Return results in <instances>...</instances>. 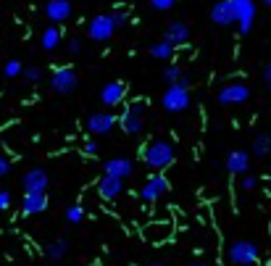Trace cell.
Returning <instances> with one entry per match:
<instances>
[{"label": "cell", "mask_w": 271, "mask_h": 266, "mask_svg": "<svg viewBox=\"0 0 271 266\" xmlns=\"http://www.w3.org/2000/svg\"><path fill=\"white\" fill-rule=\"evenodd\" d=\"M140 158H142L145 166L161 171V169H166V166L174 164L176 150H174V145L169 143V140H150V143H145L140 148Z\"/></svg>", "instance_id": "1"}, {"label": "cell", "mask_w": 271, "mask_h": 266, "mask_svg": "<svg viewBox=\"0 0 271 266\" xmlns=\"http://www.w3.org/2000/svg\"><path fill=\"white\" fill-rule=\"evenodd\" d=\"M145 111H147V103L145 100H132L127 108L122 119H118V124H122V129L127 135H140L142 132V124H145Z\"/></svg>", "instance_id": "2"}, {"label": "cell", "mask_w": 271, "mask_h": 266, "mask_svg": "<svg viewBox=\"0 0 271 266\" xmlns=\"http://www.w3.org/2000/svg\"><path fill=\"white\" fill-rule=\"evenodd\" d=\"M258 245L250 243V240H234L227 250V256L232 261V266H253L255 261H258Z\"/></svg>", "instance_id": "3"}, {"label": "cell", "mask_w": 271, "mask_h": 266, "mask_svg": "<svg viewBox=\"0 0 271 266\" xmlns=\"http://www.w3.org/2000/svg\"><path fill=\"white\" fill-rule=\"evenodd\" d=\"M116 32V21H113V13H98V16L89 19L87 24V37L95 40V42H108Z\"/></svg>", "instance_id": "4"}, {"label": "cell", "mask_w": 271, "mask_h": 266, "mask_svg": "<svg viewBox=\"0 0 271 266\" xmlns=\"http://www.w3.org/2000/svg\"><path fill=\"white\" fill-rule=\"evenodd\" d=\"M79 85V76L77 71H74L71 66H61L55 69L53 76H50V90L55 92V95H69V92H74Z\"/></svg>", "instance_id": "5"}, {"label": "cell", "mask_w": 271, "mask_h": 266, "mask_svg": "<svg viewBox=\"0 0 271 266\" xmlns=\"http://www.w3.org/2000/svg\"><path fill=\"white\" fill-rule=\"evenodd\" d=\"M161 105L166 108L169 114H182L185 108L190 105V90L182 87V85H171L161 98Z\"/></svg>", "instance_id": "6"}, {"label": "cell", "mask_w": 271, "mask_h": 266, "mask_svg": "<svg viewBox=\"0 0 271 266\" xmlns=\"http://www.w3.org/2000/svg\"><path fill=\"white\" fill-rule=\"evenodd\" d=\"M169 179L163 177V174H150L147 179H145V184H142V190H140V198L145 200V203H156V200H161L163 195L169 193Z\"/></svg>", "instance_id": "7"}, {"label": "cell", "mask_w": 271, "mask_h": 266, "mask_svg": "<svg viewBox=\"0 0 271 266\" xmlns=\"http://www.w3.org/2000/svg\"><path fill=\"white\" fill-rule=\"evenodd\" d=\"M234 16L239 24V35H250L253 21H255V0H232Z\"/></svg>", "instance_id": "8"}, {"label": "cell", "mask_w": 271, "mask_h": 266, "mask_svg": "<svg viewBox=\"0 0 271 266\" xmlns=\"http://www.w3.org/2000/svg\"><path fill=\"white\" fill-rule=\"evenodd\" d=\"M250 98V87L243 82H232V85H224L219 90V103L221 105H239Z\"/></svg>", "instance_id": "9"}, {"label": "cell", "mask_w": 271, "mask_h": 266, "mask_svg": "<svg viewBox=\"0 0 271 266\" xmlns=\"http://www.w3.org/2000/svg\"><path fill=\"white\" fill-rule=\"evenodd\" d=\"M48 184H50V177H48V171L35 166V169H29L26 174L21 177V187L26 193H45L48 190Z\"/></svg>", "instance_id": "10"}, {"label": "cell", "mask_w": 271, "mask_h": 266, "mask_svg": "<svg viewBox=\"0 0 271 266\" xmlns=\"http://www.w3.org/2000/svg\"><path fill=\"white\" fill-rule=\"evenodd\" d=\"M116 116L111 111H98V114H89L87 116V129L93 135H108L116 127Z\"/></svg>", "instance_id": "11"}, {"label": "cell", "mask_w": 271, "mask_h": 266, "mask_svg": "<svg viewBox=\"0 0 271 266\" xmlns=\"http://www.w3.org/2000/svg\"><path fill=\"white\" fill-rule=\"evenodd\" d=\"M210 21L219 24V26H232V24L237 21L232 0H216L214 8H210Z\"/></svg>", "instance_id": "12"}, {"label": "cell", "mask_w": 271, "mask_h": 266, "mask_svg": "<svg viewBox=\"0 0 271 266\" xmlns=\"http://www.w3.org/2000/svg\"><path fill=\"white\" fill-rule=\"evenodd\" d=\"M45 16H48L55 26L69 21V16H71V0H48V3H45Z\"/></svg>", "instance_id": "13"}, {"label": "cell", "mask_w": 271, "mask_h": 266, "mask_svg": "<svg viewBox=\"0 0 271 266\" xmlns=\"http://www.w3.org/2000/svg\"><path fill=\"white\" fill-rule=\"evenodd\" d=\"M132 171H134V164L129 158H108L103 164V174H108V177H116V179H127L132 177Z\"/></svg>", "instance_id": "14"}, {"label": "cell", "mask_w": 271, "mask_h": 266, "mask_svg": "<svg viewBox=\"0 0 271 266\" xmlns=\"http://www.w3.org/2000/svg\"><path fill=\"white\" fill-rule=\"evenodd\" d=\"M163 40L169 45H174V48H182V45L190 42V26L185 21H171L166 26V32H163Z\"/></svg>", "instance_id": "15"}, {"label": "cell", "mask_w": 271, "mask_h": 266, "mask_svg": "<svg viewBox=\"0 0 271 266\" xmlns=\"http://www.w3.org/2000/svg\"><path fill=\"white\" fill-rule=\"evenodd\" d=\"M42 211H48V195H45V193H24L21 214L24 216H37Z\"/></svg>", "instance_id": "16"}, {"label": "cell", "mask_w": 271, "mask_h": 266, "mask_svg": "<svg viewBox=\"0 0 271 266\" xmlns=\"http://www.w3.org/2000/svg\"><path fill=\"white\" fill-rule=\"evenodd\" d=\"M124 95H127V85L124 82H108V85H103V90H100V103L103 105H118L124 100Z\"/></svg>", "instance_id": "17"}, {"label": "cell", "mask_w": 271, "mask_h": 266, "mask_svg": "<svg viewBox=\"0 0 271 266\" xmlns=\"http://www.w3.org/2000/svg\"><path fill=\"white\" fill-rule=\"evenodd\" d=\"M124 190V179H116V177H108V174H103L100 182H98V193L103 200H116L118 195H122Z\"/></svg>", "instance_id": "18"}, {"label": "cell", "mask_w": 271, "mask_h": 266, "mask_svg": "<svg viewBox=\"0 0 271 266\" xmlns=\"http://www.w3.org/2000/svg\"><path fill=\"white\" fill-rule=\"evenodd\" d=\"M171 234H174V227L169 222H158V224H150L142 229V237L147 243H166Z\"/></svg>", "instance_id": "19"}, {"label": "cell", "mask_w": 271, "mask_h": 266, "mask_svg": "<svg viewBox=\"0 0 271 266\" xmlns=\"http://www.w3.org/2000/svg\"><path fill=\"white\" fill-rule=\"evenodd\" d=\"M250 169V155L245 150H232L227 155V171L229 174H245Z\"/></svg>", "instance_id": "20"}, {"label": "cell", "mask_w": 271, "mask_h": 266, "mask_svg": "<svg viewBox=\"0 0 271 266\" xmlns=\"http://www.w3.org/2000/svg\"><path fill=\"white\" fill-rule=\"evenodd\" d=\"M61 37H64V35H61V29H58L55 24H53V26H48V29H45V32L40 35V45H42V50H48V53H50V50H55V48H58V42H61Z\"/></svg>", "instance_id": "21"}, {"label": "cell", "mask_w": 271, "mask_h": 266, "mask_svg": "<svg viewBox=\"0 0 271 266\" xmlns=\"http://www.w3.org/2000/svg\"><path fill=\"white\" fill-rule=\"evenodd\" d=\"M66 253H69V243L66 240H53L48 248H45V256H48L50 261H61Z\"/></svg>", "instance_id": "22"}, {"label": "cell", "mask_w": 271, "mask_h": 266, "mask_svg": "<svg viewBox=\"0 0 271 266\" xmlns=\"http://www.w3.org/2000/svg\"><path fill=\"white\" fill-rule=\"evenodd\" d=\"M150 56L158 58V61H169V58L174 56V45H169L166 40H161V42H156V45H150Z\"/></svg>", "instance_id": "23"}, {"label": "cell", "mask_w": 271, "mask_h": 266, "mask_svg": "<svg viewBox=\"0 0 271 266\" xmlns=\"http://www.w3.org/2000/svg\"><path fill=\"white\" fill-rule=\"evenodd\" d=\"M253 153L258 155V158H266L271 153V135H258L253 140Z\"/></svg>", "instance_id": "24"}, {"label": "cell", "mask_w": 271, "mask_h": 266, "mask_svg": "<svg viewBox=\"0 0 271 266\" xmlns=\"http://www.w3.org/2000/svg\"><path fill=\"white\" fill-rule=\"evenodd\" d=\"M182 76H185V71L179 69V66H174V64L163 69V79L169 82V87H171V85H179V79H182Z\"/></svg>", "instance_id": "25"}, {"label": "cell", "mask_w": 271, "mask_h": 266, "mask_svg": "<svg viewBox=\"0 0 271 266\" xmlns=\"http://www.w3.org/2000/svg\"><path fill=\"white\" fill-rule=\"evenodd\" d=\"M3 74L8 76V79H13V76L24 74V66H21V61H19V58H11V61H6V66H3Z\"/></svg>", "instance_id": "26"}, {"label": "cell", "mask_w": 271, "mask_h": 266, "mask_svg": "<svg viewBox=\"0 0 271 266\" xmlns=\"http://www.w3.org/2000/svg\"><path fill=\"white\" fill-rule=\"evenodd\" d=\"M113 21H116V29H124L132 21V13L127 8H118V11H113Z\"/></svg>", "instance_id": "27"}, {"label": "cell", "mask_w": 271, "mask_h": 266, "mask_svg": "<svg viewBox=\"0 0 271 266\" xmlns=\"http://www.w3.org/2000/svg\"><path fill=\"white\" fill-rule=\"evenodd\" d=\"M82 219H84V208L82 206H69L66 208V222L69 224H79Z\"/></svg>", "instance_id": "28"}, {"label": "cell", "mask_w": 271, "mask_h": 266, "mask_svg": "<svg viewBox=\"0 0 271 266\" xmlns=\"http://www.w3.org/2000/svg\"><path fill=\"white\" fill-rule=\"evenodd\" d=\"M24 79L35 85V82H40V79H42V71H40L37 66H29V69H24Z\"/></svg>", "instance_id": "29"}, {"label": "cell", "mask_w": 271, "mask_h": 266, "mask_svg": "<svg viewBox=\"0 0 271 266\" xmlns=\"http://www.w3.org/2000/svg\"><path fill=\"white\" fill-rule=\"evenodd\" d=\"M150 6H153L156 11H171L176 6V0H150Z\"/></svg>", "instance_id": "30"}, {"label": "cell", "mask_w": 271, "mask_h": 266, "mask_svg": "<svg viewBox=\"0 0 271 266\" xmlns=\"http://www.w3.org/2000/svg\"><path fill=\"white\" fill-rule=\"evenodd\" d=\"M11 166H13V161H11V155H6V153H0V177H6L8 171H11Z\"/></svg>", "instance_id": "31"}, {"label": "cell", "mask_w": 271, "mask_h": 266, "mask_svg": "<svg viewBox=\"0 0 271 266\" xmlns=\"http://www.w3.org/2000/svg\"><path fill=\"white\" fill-rule=\"evenodd\" d=\"M69 53H71V56L82 53V40H79V37H71V40H69Z\"/></svg>", "instance_id": "32"}, {"label": "cell", "mask_w": 271, "mask_h": 266, "mask_svg": "<svg viewBox=\"0 0 271 266\" xmlns=\"http://www.w3.org/2000/svg\"><path fill=\"white\" fill-rule=\"evenodd\" d=\"M11 206V193H6V190H0V211H6Z\"/></svg>", "instance_id": "33"}, {"label": "cell", "mask_w": 271, "mask_h": 266, "mask_svg": "<svg viewBox=\"0 0 271 266\" xmlns=\"http://www.w3.org/2000/svg\"><path fill=\"white\" fill-rule=\"evenodd\" d=\"M255 184H258V179H255V177H250V174L243 177V190H253Z\"/></svg>", "instance_id": "34"}, {"label": "cell", "mask_w": 271, "mask_h": 266, "mask_svg": "<svg viewBox=\"0 0 271 266\" xmlns=\"http://www.w3.org/2000/svg\"><path fill=\"white\" fill-rule=\"evenodd\" d=\"M84 153H87V155H95V153H98V143H93V140H89V143L84 145Z\"/></svg>", "instance_id": "35"}, {"label": "cell", "mask_w": 271, "mask_h": 266, "mask_svg": "<svg viewBox=\"0 0 271 266\" xmlns=\"http://www.w3.org/2000/svg\"><path fill=\"white\" fill-rule=\"evenodd\" d=\"M263 76H266V82H271V61L263 66Z\"/></svg>", "instance_id": "36"}, {"label": "cell", "mask_w": 271, "mask_h": 266, "mask_svg": "<svg viewBox=\"0 0 271 266\" xmlns=\"http://www.w3.org/2000/svg\"><path fill=\"white\" fill-rule=\"evenodd\" d=\"M190 82H192V79H190V74H185L182 79H179V85H182V87H187V90H190Z\"/></svg>", "instance_id": "37"}, {"label": "cell", "mask_w": 271, "mask_h": 266, "mask_svg": "<svg viewBox=\"0 0 271 266\" xmlns=\"http://www.w3.org/2000/svg\"><path fill=\"white\" fill-rule=\"evenodd\" d=\"M147 266H163V263H161V261H153V263H147Z\"/></svg>", "instance_id": "38"}, {"label": "cell", "mask_w": 271, "mask_h": 266, "mask_svg": "<svg viewBox=\"0 0 271 266\" xmlns=\"http://www.w3.org/2000/svg\"><path fill=\"white\" fill-rule=\"evenodd\" d=\"M192 266H208V263H192Z\"/></svg>", "instance_id": "39"}, {"label": "cell", "mask_w": 271, "mask_h": 266, "mask_svg": "<svg viewBox=\"0 0 271 266\" xmlns=\"http://www.w3.org/2000/svg\"><path fill=\"white\" fill-rule=\"evenodd\" d=\"M263 3H266V6H271V0H263Z\"/></svg>", "instance_id": "40"}, {"label": "cell", "mask_w": 271, "mask_h": 266, "mask_svg": "<svg viewBox=\"0 0 271 266\" xmlns=\"http://www.w3.org/2000/svg\"><path fill=\"white\" fill-rule=\"evenodd\" d=\"M268 92H271V82H268Z\"/></svg>", "instance_id": "41"}, {"label": "cell", "mask_w": 271, "mask_h": 266, "mask_svg": "<svg viewBox=\"0 0 271 266\" xmlns=\"http://www.w3.org/2000/svg\"><path fill=\"white\" fill-rule=\"evenodd\" d=\"M268 184H271V177H268Z\"/></svg>", "instance_id": "42"}]
</instances>
